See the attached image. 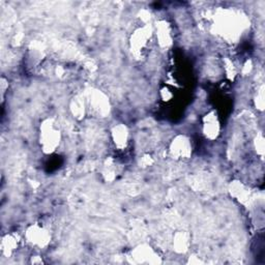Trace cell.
Listing matches in <instances>:
<instances>
[{
  "label": "cell",
  "instance_id": "cell-3",
  "mask_svg": "<svg viewBox=\"0 0 265 265\" xmlns=\"http://www.w3.org/2000/svg\"><path fill=\"white\" fill-rule=\"evenodd\" d=\"M16 245L17 243L14 235H6L2 239V253L8 256V254H11L15 250Z\"/></svg>",
  "mask_w": 265,
  "mask_h": 265
},
{
  "label": "cell",
  "instance_id": "cell-2",
  "mask_svg": "<svg viewBox=\"0 0 265 265\" xmlns=\"http://www.w3.org/2000/svg\"><path fill=\"white\" fill-rule=\"evenodd\" d=\"M27 238L28 241L31 242L32 244L37 245H44L48 242V235H47L44 229L36 228V227H32L31 229L28 230Z\"/></svg>",
  "mask_w": 265,
  "mask_h": 265
},
{
  "label": "cell",
  "instance_id": "cell-1",
  "mask_svg": "<svg viewBox=\"0 0 265 265\" xmlns=\"http://www.w3.org/2000/svg\"><path fill=\"white\" fill-rule=\"evenodd\" d=\"M44 131L45 132H43V144L47 150L51 151L58 144L59 132L54 129L52 124H47V127Z\"/></svg>",
  "mask_w": 265,
  "mask_h": 265
}]
</instances>
